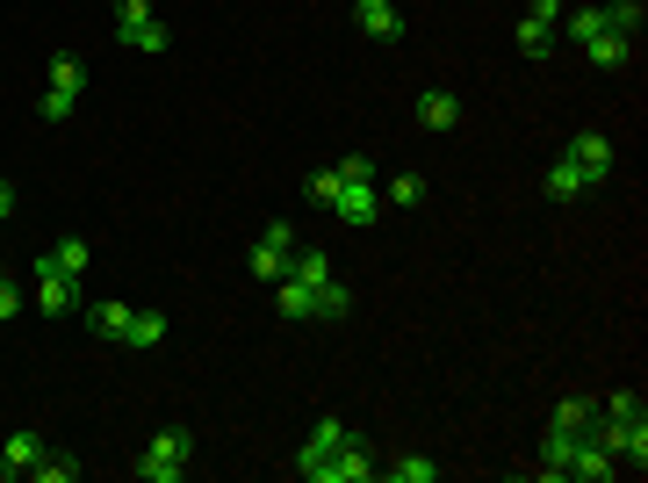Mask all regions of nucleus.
I'll return each mask as SVG.
<instances>
[{"label": "nucleus", "instance_id": "obj_1", "mask_svg": "<svg viewBox=\"0 0 648 483\" xmlns=\"http://www.w3.org/2000/svg\"><path fill=\"white\" fill-rule=\"evenodd\" d=\"M188 455H195V433L188 426H159L145 441V455L130 462V476L137 483H180V476H188Z\"/></svg>", "mask_w": 648, "mask_h": 483}, {"label": "nucleus", "instance_id": "obj_2", "mask_svg": "<svg viewBox=\"0 0 648 483\" xmlns=\"http://www.w3.org/2000/svg\"><path fill=\"white\" fill-rule=\"evenodd\" d=\"M80 87H87V66H80L72 51H58V58H51V80H43L37 116H43V124H66V116H72V101H80Z\"/></svg>", "mask_w": 648, "mask_h": 483}, {"label": "nucleus", "instance_id": "obj_3", "mask_svg": "<svg viewBox=\"0 0 648 483\" xmlns=\"http://www.w3.org/2000/svg\"><path fill=\"white\" fill-rule=\"evenodd\" d=\"M116 37L130 51H174V29L151 14V0H116Z\"/></svg>", "mask_w": 648, "mask_h": 483}, {"label": "nucleus", "instance_id": "obj_4", "mask_svg": "<svg viewBox=\"0 0 648 483\" xmlns=\"http://www.w3.org/2000/svg\"><path fill=\"white\" fill-rule=\"evenodd\" d=\"M37 310L43 318H72V310H80V275L51 267L43 253H37Z\"/></svg>", "mask_w": 648, "mask_h": 483}, {"label": "nucleus", "instance_id": "obj_5", "mask_svg": "<svg viewBox=\"0 0 648 483\" xmlns=\"http://www.w3.org/2000/svg\"><path fill=\"white\" fill-rule=\"evenodd\" d=\"M332 217H338V224H353V231H367V224L382 217V195H375V180H338V195H332Z\"/></svg>", "mask_w": 648, "mask_h": 483}, {"label": "nucleus", "instance_id": "obj_6", "mask_svg": "<svg viewBox=\"0 0 648 483\" xmlns=\"http://www.w3.org/2000/svg\"><path fill=\"white\" fill-rule=\"evenodd\" d=\"M288 253H296V231H288V224H267V231H259V246H253V275L259 282H282L288 275Z\"/></svg>", "mask_w": 648, "mask_h": 483}, {"label": "nucleus", "instance_id": "obj_7", "mask_svg": "<svg viewBox=\"0 0 648 483\" xmlns=\"http://www.w3.org/2000/svg\"><path fill=\"white\" fill-rule=\"evenodd\" d=\"M569 166H577V174L583 180H591V188H598V180H606L612 174V145L606 138H598V130H577V138H569V152H562Z\"/></svg>", "mask_w": 648, "mask_h": 483}, {"label": "nucleus", "instance_id": "obj_8", "mask_svg": "<svg viewBox=\"0 0 648 483\" xmlns=\"http://www.w3.org/2000/svg\"><path fill=\"white\" fill-rule=\"evenodd\" d=\"M346 441H353V433L338 426V418H317V426H311V441H303V455H296V470H303V476H317V470H324V462H332Z\"/></svg>", "mask_w": 648, "mask_h": 483}, {"label": "nucleus", "instance_id": "obj_9", "mask_svg": "<svg viewBox=\"0 0 648 483\" xmlns=\"http://www.w3.org/2000/svg\"><path fill=\"white\" fill-rule=\"evenodd\" d=\"M353 22H361V37H375V43H396V37H404L396 0H353Z\"/></svg>", "mask_w": 648, "mask_h": 483}, {"label": "nucleus", "instance_id": "obj_10", "mask_svg": "<svg viewBox=\"0 0 648 483\" xmlns=\"http://www.w3.org/2000/svg\"><path fill=\"white\" fill-rule=\"evenodd\" d=\"M569 476L606 483V476H620V462H612V447L598 441V433H577V462H569Z\"/></svg>", "mask_w": 648, "mask_h": 483}, {"label": "nucleus", "instance_id": "obj_11", "mask_svg": "<svg viewBox=\"0 0 648 483\" xmlns=\"http://www.w3.org/2000/svg\"><path fill=\"white\" fill-rule=\"evenodd\" d=\"M540 195H548V203H577V195H591V180H583L569 159H554L548 174H540Z\"/></svg>", "mask_w": 648, "mask_h": 483}, {"label": "nucleus", "instance_id": "obj_12", "mask_svg": "<svg viewBox=\"0 0 648 483\" xmlns=\"http://www.w3.org/2000/svg\"><path fill=\"white\" fill-rule=\"evenodd\" d=\"M419 124L425 130H454L461 124V101L446 95V87H425V95H419Z\"/></svg>", "mask_w": 648, "mask_h": 483}, {"label": "nucleus", "instance_id": "obj_13", "mask_svg": "<svg viewBox=\"0 0 648 483\" xmlns=\"http://www.w3.org/2000/svg\"><path fill=\"white\" fill-rule=\"evenodd\" d=\"M569 462H577V433H540V476H569Z\"/></svg>", "mask_w": 648, "mask_h": 483}, {"label": "nucleus", "instance_id": "obj_14", "mask_svg": "<svg viewBox=\"0 0 648 483\" xmlns=\"http://www.w3.org/2000/svg\"><path fill=\"white\" fill-rule=\"evenodd\" d=\"M274 310H282L288 325H303V318H317V296L303 289V282H288V275H282V282H274Z\"/></svg>", "mask_w": 648, "mask_h": 483}, {"label": "nucleus", "instance_id": "obj_15", "mask_svg": "<svg viewBox=\"0 0 648 483\" xmlns=\"http://www.w3.org/2000/svg\"><path fill=\"white\" fill-rule=\"evenodd\" d=\"M37 455H43V433H8V441H0L8 476H29V470H37Z\"/></svg>", "mask_w": 648, "mask_h": 483}, {"label": "nucleus", "instance_id": "obj_16", "mask_svg": "<svg viewBox=\"0 0 648 483\" xmlns=\"http://www.w3.org/2000/svg\"><path fill=\"white\" fill-rule=\"evenodd\" d=\"M583 58H591L598 72H620L627 58H635V37H612V29H606V37H591V43H583Z\"/></svg>", "mask_w": 648, "mask_h": 483}, {"label": "nucleus", "instance_id": "obj_17", "mask_svg": "<svg viewBox=\"0 0 648 483\" xmlns=\"http://www.w3.org/2000/svg\"><path fill=\"white\" fill-rule=\"evenodd\" d=\"M288 282H303V289L332 282V260H324V246H296V253H288Z\"/></svg>", "mask_w": 648, "mask_h": 483}, {"label": "nucleus", "instance_id": "obj_18", "mask_svg": "<svg viewBox=\"0 0 648 483\" xmlns=\"http://www.w3.org/2000/svg\"><path fill=\"white\" fill-rule=\"evenodd\" d=\"M130 318H137L130 304H95V310H87V325H95L101 339H116V346H130Z\"/></svg>", "mask_w": 648, "mask_h": 483}, {"label": "nucleus", "instance_id": "obj_19", "mask_svg": "<svg viewBox=\"0 0 648 483\" xmlns=\"http://www.w3.org/2000/svg\"><path fill=\"white\" fill-rule=\"evenodd\" d=\"M648 418V404L635 397V390H612L606 404H598V426H641Z\"/></svg>", "mask_w": 648, "mask_h": 483}, {"label": "nucleus", "instance_id": "obj_20", "mask_svg": "<svg viewBox=\"0 0 648 483\" xmlns=\"http://www.w3.org/2000/svg\"><path fill=\"white\" fill-rule=\"evenodd\" d=\"M375 476H390V483H440V462H432V455H396V462H382Z\"/></svg>", "mask_w": 648, "mask_h": 483}, {"label": "nucleus", "instance_id": "obj_21", "mask_svg": "<svg viewBox=\"0 0 648 483\" xmlns=\"http://www.w3.org/2000/svg\"><path fill=\"white\" fill-rule=\"evenodd\" d=\"M598 14H606V29H612V37H641L648 0H612V8H598Z\"/></svg>", "mask_w": 648, "mask_h": 483}, {"label": "nucleus", "instance_id": "obj_22", "mask_svg": "<svg viewBox=\"0 0 648 483\" xmlns=\"http://www.w3.org/2000/svg\"><path fill=\"white\" fill-rule=\"evenodd\" d=\"M591 418H598V404H591V397H562L548 426H554V433H591Z\"/></svg>", "mask_w": 648, "mask_h": 483}, {"label": "nucleus", "instance_id": "obj_23", "mask_svg": "<svg viewBox=\"0 0 648 483\" xmlns=\"http://www.w3.org/2000/svg\"><path fill=\"white\" fill-rule=\"evenodd\" d=\"M43 260H51V267H66V275H87V267H95V246H87V238H58V246L43 253Z\"/></svg>", "mask_w": 648, "mask_h": 483}, {"label": "nucleus", "instance_id": "obj_24", "mask_svg": "<svg viewBox=\"0 0 648 483\" xmlns=\"http://www.w3.org/2000/svg\"><path fill=\"white\" fill-rule=\"evenodd\" d=\"M29 476H37V483H72V476H80V462H72L66 447H43V455H37V470H29Z\"/></svg>", "mask_w": 648, "mask_h": 483}, {"label": "nucleus", "instance_id": "obj_25", "mask_svg": "<svg viewBox=\"0 0 648 483\" xmlns=\"http://www.w3.org/2000/svg\"><path fill=\"white\" fill-rule=\"evenodd\" d=\"M311 296H317V318H346V310H353V289H346L338 275H332V282H317Z\"/></svg>", "mask_w": 648, "mask_h": 483}, {"label": "nucleus", "instance_id": "obj_26", "mask_svg": "<svg viewBox=\"0 0 648 483\" xmlns=\"http://www.w3.org/2000/svg\"><path fill=\"white\" fill-rule=\"evenodd\" d=\"M562 37H569V43H577V51H583V43H591V37H606V14H598V8H577V14H569V22H562Z\"/></svg>", "mask_w": 648, "mask_h": 483}, {"label": "nucleus", "instance_id": "obj_27", "mask_svg": "<svg viewBox=\"0 0 648 483\" xmlns=\"http://www.w3.org/2000/svg\"><path fill=\"white\" fill-rule=\"evenodd\" d=\"M425 195H432V188H425L419 174H396V180H390V195H382V203H390V209H419Z\"/></svg>", "mask_w": 648, "mask_h": 483}, {"label": "nucleus", "instance_id": "obj_28", "mask_svg": "<svg viewBox=\"0 0 648 483\" xmlns=\"http://www.w3.org/2000/svg\"><path fill=\"white\" fill-rule=\"evenodd\" d=\"M548 43H554V22H533V14H519V51H527V58H548Z\"/></svg>", "mask_w": 648, "mask_h": 483}, {"label": "nucleus", "instance_id": "obj_29", "mask_svg": "<svg viewBox=\"0 0 648 483\" xmlns=\"http://www.w3.org/2000/svg\"><path fill=\"white\" fill-rule=\"evenodd\" d=\"M166 339V310H137L130 318V346H159Z\"/></svg>", "mask_w": 648, "mask_h": 483}, {"label": "nucleus", "instance_id": "obj_30", "mask_svg": "<svg viewBox=\"0 0 648 483\" xmlns=\"http://www.w3.org/2000/svg\"><path fill=\"white\" fill-rule=\"evenodd\" d=\"M303 195H311L317 209H332V195H338V166H317V174L303 180Z\"/></svg>", "mask_w": 648, "mask_h": 483}, {"label": "nucleus", "instance_id": "obj_31", "mask_svg": "<svg viewBox=\"0 0 648 483\" xmlns=\"http://www.w3.org/2000/svg\"><path fill=\"white\" fill-rule=\"evenodd\" d=\"M14 310H22V289H14V282H8V275H0V325H8V318H14Z\"/></svg>", "mask_w": 648, "mask_h": 483}, {"label": "nucleus", "instance_id": "obj_32", "mask_svg": "<svg viewBox=\"0 0 648 483\" xmlns=\"http://www.w3.org/2000/svg\"><path fill=\"white\" fill-rule=\"evenodd\" d=\"M527 14L533 22H562V0H527Z\"/></svg>", "mask_w": 648, "mask_h": 483}, {"label": "nucleus", "instance_id": "obj_33", "mask_svg": "<svg viewBox=\"0 0 648 483\" xmlns=\"http://www.w3.org/2000/svg\"><path fill=\"white\" fill-rule=\"evenodd\" d=\"M14 217V188H8V180H0V224H8Z\"/></svg>", "mask_w": 648, "mask_h": 483}, {"label": "nucleus", "instance_id": "obj_34", "mask_svg": "<svg viewBox=\"0 0 648 483\" xmlns=\"http://www.w3.org/2000/svg\"><path fill=\"white\" fill-rule=\"evenodd\" d=\"M0 476H8V462H0Z\"/></svg>", "mask_w": 648, "mask_h": 483}]
</instances>
